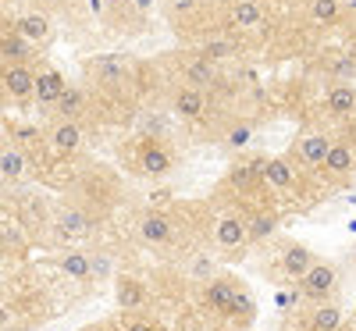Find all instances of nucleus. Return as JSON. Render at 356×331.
Instances as JSON below:
<instances>
[{"label":"nucleus","instance_id":"nucleus-1","mask_svg":"<svg viewBox=\"0 0 356 331\" xmlns=\"http://www.w3.org/2000/svg\"><path fill=\"white\" fill-rule=\"evenodd\" d=\"M300 289L310 303H332V296L339 289V271L328 260H314V267L300 278Z\"/></svg>","mask_w":356,"mask_h":331},{"label":"nucleus","instance_id":"nucleus-2","mask_svg":"<svg viewBox=\"0 0 356 331\" xmlns=\"http://www.w3.org/2000/svg\"><path fill=\"white\" fill-rule=\"evenodd\" d=\"M324 171H328L335 182H346V178H353V171H356V150H353V143H346V139H335L332 143V150H328V157H324V164H321Z\"/></svg>","mask_w":356,"mask_h":331},{"label":"nucleus","instance_id":"nucleus-3","mask_svg":"<svg viewBox=\"0 0 356 331\" xmlns=\"http://www.w3.org/2000/svg\"><path fill=\"white\" fill-rule=\"evenodd\" d=\"M239 292L232 278H211V285L203 289V307L214 310V314H232V299Z\"/></svg>","mask_w":356,"mask_h":331},{"label":"nucleus","instance_id":"nucleus-4","mask_svg":"<svg viewBox=\"0 0 356 331\" xmlns=\"http://www.w3.org/2000/svg\"><path fill=\"white\" fill-rule=\"evenodd\" d=\"M0 86H4L11 97L25 100V97H33V89H36V75H33L29 65H8L4 72H0Z\"/></svg>","mask_w":356,"mask_h":331},{"label":"nucleus","instance_id":"nucleus-5","mask_svg":"<svg viewBox=\"0 0 356 331\" xmlns=\"http://www.w3.org/2000/svg\"><path fill=\"white\" fill-rule=\"evenodd\" d=\"M214 235H218V243H221L225 250H243V246L250 243V228H246V218H239V214H225V218L218 221Z\"/></svg>","mask_w":356,"mask_h":331},{"label":"nucleus","instance_id":"nucleus-6","mask_svg":"<svg viewBox=\"0 0 356 331\" xmlns=\"http://www.w3.org/2000/svg\"><path fill=\"white\" fill-rule=\"evenodd\" d=\"M139 171H143V175H150V178L168 175V171H171V154H168L161 143L146 139V143L139 146Z\"/></svg>","mask_w":356,"mask_h":331},{"label":"nucleus","instance_id":"nucleus-7","mask_svg":"<svg viewBox=\"0 0 356 331\" xmlns=\"http://www.w3.org/2000/svg\"><path fill=\"white\" fill-rule=\"evenodd\" d=\"M228 25L239 29V33H257V29H264V8L257 4V0H235L232 15H228Z\"/></svg>","mask_w":356,"mask_h":331},{"label":"nucleus","instance_id":"nucleus-8","mask_svg":"<svg viewBox=\"0 0 356 331\" xmlns=\"http://www.w3.org/2000/svg\"><path fill=\"white\" fill-rule=\"evenodd\" d=\"M332 136H324V132H307L303 139H300V146H296V154H300V161L303 164H310V168H321L324 164V157H328V150H332Z\"/></svg>","mask_w":356,"mask_h":331},{"label":"nucleus","instance_id":"nucleus-9","mask_svg":"<svg viewBox=\"0 0 356 331\" xmlns=\"http://www.w3.org/2000/svg\"><path fill=\"white\" fill-rule=\"evenodd\" d=\"M114 299L122 310H143L146 307V289H143L139 278L122 275V278H114Z\"/></svg>","mask_w":356,"mask_h":331},{"label":"nucleus","instance_id":"nucleus-10","mask_svg":"<svg viewBox=\"0 0 356 331\" xmlns=\"http://www.w3.org/2000/svg\"><path fill=\"white\" fill-rule=\"evenodd\" d=\"M310 267H314V253H310L303 243H289V246L282 250V271H285L292 282H300Z\"/></svg>","mask_w":356,"mask_h":331},{"label":"nucleus","instance_id":"nucleus-11","mask_svg":"<svg viewBox=\"0 0 356 331\" xmlns=\"http://www.w3.org/2000/svg\"><path fill=\"white\" fill-rule=\"evenodd\" d=\"M175 111H178V118H186V122H200V118L207 114V97H203V89L182 86V89L175 93Z\"/></svg>","mask_w":356,"mask_h":331},{"label":"nucleus","instance_id":"nucleus-12","mask_svg":"<svg viewBox=\"0 0 356 331\" xmlns=\"http://www.w3.org/2000/svg\"><path fill=\"white\" fill-rule=\"evenodd\" d=\"M50 146H54V154H75V150L82 146V129L75 125V122H65V118H61V122H57L54 129H50Z\"/></svg>","mask_w":356,"mask_h":331},{"label":"nucleus","instance_id":"nucleus-13","mask_svg":"<svg viewBox=\"0 0 356 331\" xmlns=\"http://www.w3.org/2000/svg\"><path fill=\"white\" fill-rule=\"evenodd\" d=\"M168 235H171V218L168 214H161V210L143 214V221H139V239L143 243L161 246V243H168Z\"/></svg>","mask_w":356,"mask_h":331},{"label":"nucleus","instance_id":"nucleus-14","mask_svg":"<svg viewBox=\"0 0 356 331\" xmlns=\"http://www.w3.org/2000/svg\"><path fill=\"white\" fill-rule=\"evenodd\" d=\"M15 33H18L22 40H29L33 47H36V43H47V40H50V18L29 11V15H22V18L15 22Z\"/></svg>","mask_w":356,"mask_h":331},{"label":"nucleus","instance_id":"nucleus-15","mask_svg":"<svg viewBox=\"0 0 356 331\" xmlns=\"http://www.w3.org/2000/svg\"><path fill=\"white\" fill-rule=\"evenodd\" d=\"M324 107H328L332 118H353L356 114V86H332Z\"/></svg>","mask_w":356,"mask_h":331},{"label":"nucleus","instance_id":"nucleus-16","mask_svg":"<svg viewBox=\"0 0 356 331\" xmlns=\"http://www.w3.org/2000/svg\"><path fill=\"white\" fill-rule=\"evenodd\" d=\"M65 89H68V86H65V75L50 68V72L36 75V89H33V97H36L40 104H57Z\"/></svg>","mask_w":356,"mask_h":331},{"label":"nucleus","instance_id":"nucleus-17","mask_svg":"<svg viewBox=\"0 0 356 331\" xmlns=\"http://www.w3.org/2000/svg\"><path fill=\"white\" fill-rule=\"evenodd\" d=\"M182 75H186V86H193V89H203V86L218 82V72L207 57H189V61L182 65Z\"/></svg>","mask_w":356,"mask_h":331},{"label":"nucleus","instance_id":"nucleus-18","mask_svg":"<svg viewBox=\"0 0 356 331\" xmlns=\"http://www.w3.org/2000/svg\"><path fill=\"white\" fill-rule=\"evenodd\" d=\"M264 178H267L275 189H292V186H296V168H292L289 157H267Z\"/></svg>","mask_w":356,"mask_h":331},{"label":"nucleus","instance_id":"nucleus-19","mask_svg":"<svg viewBox=\"0 0 356 331\" xmlns=\"http://www.w3.org/2000/svg\"><path fill=\"white\" fill-rule=\"evenodd\" d=\"M57 225H61V235H72V239L93 232V218H89L86 210H75V207H65L61 214H57Z\"/></svg>","mask_w":356,"mask_h":331},{"label":"nucleus","instance_id":"nucleus-20","mask_svg":"<svg viewBox=\"0 0 356 331\" xmlns=\"http://www.w3.org/2000/svg\"><path fill=\"white\" fill-rule=\"evenodd\" d=\"M339 328H342V310L335 303H314L310 331H339Z\"/></svg>","mask_w":356,"mask_h":331},{"label":"nucleus","instance_id":"nucleus-21","mask_svg":"<svg viewBox=\"0 0 356 331\" xmlns=\"http://www.w3.org/2000/svg\"><path fill=\"white\" fill-rule=\"evenodd\" d=\"M0 54H4L11 65H29V57H33V43L22 40L18 33H11V36H0Z\"/></svg>","mask_w":356,"mask_h":331},{"label":"nucleus","instance_id":"nucleus-22","mask_svg":"<svg viewBox=\"0 0 356 331\" xmlns=\"http://www.w3.org/2000/svg\"><path fill=\"white\" fill-rule=\"evenodd\" d=\"M57 107H61L65 122H75V118L86 111V93H82V89H75V86H68L65 93H61V100H57Z\"/></svg>","mask_w":356,"mask_h":331},{"label":"nucleus","instance_id":"nucleus-23","mask_svg":"<svg viewBox=\"0 0 356 331\" xmlns=\"http://www.w3.org/2000/svg\"><path fill=\"white\" fill-rule=\"evenodd\" d=\"M57 267H61L68 278H79V282L89 278V257L86 253H75V250L72 253H61V257H57Z\"/></svg>","mask_w":356,"mask_h":331},{"label":"nucleus","instance_id":"nucleus-24","mask_svg":"<svg viewBox=\"0 0 356 331\" xmlns=\"http://www.w3.org/2000/svg\"><path fill=\"white\" fill-rule=\"evenodd\" d=\"M246 228H250V243H260V239H271L275 235L278 218L275 214H253V218H246Z\"/></svg>","mask_w":356,"mask_h":331},{"label":"nucleus","instance_id":"nucleus-25","mask_svg":"<svg viewBox=\"0 0 356 331\" xmlns=\"http://www.w3.org/2000/svg\"><path fill=\"white\" fill-rule=\"evenodd\" d=\"M239 54V47H235L232 40H207L203 47H200V57H207V61H228V57H235Z\"/></svg>","mask_w":356,"mask_h":331},{"label":"nucleus","instance_id":"nucleus-26","mask_svg":"<svg viewBox=\"0 0 356 331\" xmlns=\"http://www.w3.org/2000/svg\"><path fill=\"white\" fill-rule=\"evenodd\" d=\"M25 157L18 154V150L15 146H8V150H0V175H4V178H22L25 175Z\"/></svg>","mask_w":356,"mask_h":331},{"label":"nucleus","instance_id":"nucleus-27","mask_svg":"<svg viewBox=\"0 0 356 331\" xmlns=\"http://www.w3.org/2000/svg\"><path fill=\"white\" fill-rule=\"evenodd\" d=\"M339 0H310V22L314 25H332L339 18Z\"/></svg>","mask_w":356,"mask_h":331},{"label":"nucleus","instance_id":"nucleus-28","mask_svg":"<svg viewBox=\"0 0 356 331\" xmlns=\"http://www.w3.org/2000/svg\"><path fill=\"white\" fill-rule=\"evenodd\" d=\"M332 75H335L339 82H353V79H356V57H353V54H342L339 61L332 65Z\"/></svg>","mask_w":356,"mask_h":331},{"label":"nucleus","instance_id":"nucleus-29","mask_svg":"<svg viewBox=\"0 0 356 331\" xmlns=\"http://www.w3.org/2000/svg\"><path fill=\"white\" fill-rule=\"evenodd\" d=\"M232 314H243V317H253L257 314V303H253V296L250 292H235V299H232Z\"/></svg>","mask_w":356,"mask_h":331},{"label":"nucleus","instance_id":"nucleus-30","mask_svg":"<svg viewBox=\"0 0 356 331\" xmlns=\"http://www.w3.org/2000/svg\"><path fill=\"white\" fill-rule=\"evenodd\" d=\"M300 299H307L303 289H282V292L275 296V303H278V310H292L296 303H300Z\"/></svg>","mask_w":356,"mask_h":331},{"label":"nucleus","instance_id":"nucleus-31","mask_svg":"<svg viewBox=\"0 0 356 331\" xmlns=\"http://www.w3.org/2000/svg\"><path fill=\"white\" fill-rule=\"evenodd\" d=\"M250 139H253V129H250V125H235V129L228 132V146H235V150H243Z\"/></svg>","mask_w":356,"mask_h":331},{"label":"nucleus","instance_id":"nucleus-32","mask_svg":"<svg viewBox=\"0 0 356 331\" xmlns=\"http://www.w3.org/2000/svg\"><path fill=\"white\" fill-rule=\"evenodd\" d=\"M211 275H214L211 257H196V264H193V278H196V282H203V278H211Z\"/></svg>","mask_w":356,"mask_h":331},{"label":"nucleus","instance_id":"nucleus-33","mask_svg":"<svg viewBox=\"0 0 356 331\" xmlns=\"http://www.w3.org/2000/svg\"><path fill=\"white\" fill-rule=\"evenodd\" d=\"M129 331H157L150 321H136V324H129Z\"/></svg>","mask_w":356,"mask_h":331},{"label":"nucleus","instance_id":"nucleus-34","mask_svg":"<svg viewBox=\"0 0 356 331\" xmlns=\"http://www.w3.org/2000/svg\"><path fill=\"white\" fill-rule=\"evenodd\" d=\"M86 4H89V11H93V15H104V0H86Z\"/></svg>","mask_w":356,"mask_h":331},{"label":"nucleus","instance_id":"nucleus-35","mask_svg":"<svg viewBox=\"0 0 356 331\" xmlns=\"http://www.w3.org/2000/svg\"><path fill=\"white\" fill-rule=\"evenodd\" d=\"M8 324H11V314H8V310H4V307H0V331H4V328H8Z\"/></svg>","mask_w":356,"mask_h":331},{"label":"nucleus","instance_id":"nucleus-36","mask_svg":"<svg viewBox=\"0 0 356 331\" xmlns=\"http://www.w3.org/2000/svg\"><path fill=\"white\" fill-rule=\"evenodd\" d=\"M86 331H114L111 324H93V328H86Z\"/></svg>","mask_w":356,"mask_h":331},{"label":"nucleus","instance_id":"nucleus-37","mask_svg":"<svg viewBox=\"0 0 356 331\" xmlns=\"http://www.w3.org/2000/svg\"><path fill=\"white\" fill-rule=\"evenodd\" d=\"M150 4H154V0H136V8H139V11H146Z\"/></svg>","mask_w":356,"mask_h":331},{"label":"nucleus","instance_id":"nucleus-38","mask_svg":"<svg viewBox=\"0 0 356 331\" xmlns=\"http://www.w3.org/2000/svg\"><path fill=\"white\" fill-rule=\"evenodd\" d=\"M4 257H8V246H4V243H0V264H4Z\"/></svg>","mask_w":356,"mask_h":331}]
</instances>
